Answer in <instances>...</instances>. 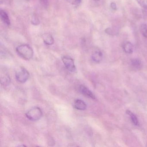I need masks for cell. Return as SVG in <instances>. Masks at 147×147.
I'll use <instances>...</instances> for the list:
<instances>
[{"label": "cell", "instance_id": "obj_12", "mask_svg": "<svg viewBox=\"0 0 147 147\" xmlns=\"http://www.w3.org/2000/svg\"><path fill=\"white\" fill-rule=\"evenodd\" d=\"M140 31L142 36L144 38H147V25L146 24H141L140 26Z\"/></svg>", "mask_w": 147, "mask_h": 147}, {"label": "cell", "instance_id": "obj_2", "mask_svg": "<svg viewBox=\"0 0 147 147\" xmlns=\"http://www.w3.org/2000/svg\"><path fill=\"white\" fill-rule=\"evenodd\" d=\"M26 117L30 120L37 121L40 119L42 116V112L41 109L38 107H35L29 110L26 114Z\"/></svg>", "mask_w": 147, "mask_h": 147}, {"label": "cell", "instance_id": "obj_11", "mask_svg": "<svg viewBox=\"0 0 147 147\" xmlns=\"http://www.w3.org/2000/svg\"><path fill=\"white\" fill-rule=\"evenodd\" d=\"M131 65L134 69L136 70L141 69L142 66L141 61L138 59H132L131 61Z\"/></svg>", "mask_w": 147, "mask_h": 147}, {"label": "cell", "instance_id": "obj_9", "mask_svg": "<svg viewBox=\"0 0 147 147\" xmlns=\"http://www.w3.org/2000/svg\"><path fill=\"white\" fill-rule=\"evenodd\" d=\"M0 15H1V20H2L3 23L7 25H10L11 23H10V19L7 13L4 10H1L0 12Z\"/></svg>", "mask_w": 147, "mask_h": 147}, {"label": "cell", "instance_id": "obj_17", "mask_svg": "<svg viewBox=\"0 0 147 147\" xmlns=\"http://www.w3.org/2000/svg\"><path fill=\"white\" fill-rule=\"evenodd\" d=\"M105 31L106 33H107V34H108V35H114L115 33V32H113L115 31L113 30L112 28H107V29H106Z\"/></svg>", "mask_w": 147, "mask_h": 147}, {"label": "cell", "instance_id": "obj_1", "mask_svg": "<svg viewBox=\"0 0 147 147\" xmlns=\"http://www.w3.org/2000/svg\"><path fill=\"white\" fill-rule=\"evenodd\" d=\"M16 51L18 55L24 60H30L33 57V50L27 45H22L18 46Z\"/></svg>", "mask_w": 147, "mask_h": 147}, {"label": "cell", "instance_id": "obj_19", "mask_svg": "<svg viewBox=\"0 0 147 147\" xmlns=\"http://www.w3.org/2000/svg\"><path fill=\"white\" fill-rule=\"evenodd\" d=\"M42 1V3L44 5H46L47 4L48 2V0H40Z\"/></svg>", "mask_w": 147, "mask_h": 147}, {"label": "cell", "instance_id": "obj_20", "mask_svg": "<svg viewBox=\"0 0 147 147\" xmlns=\"http://www.w3.org/2000/svg\"><path fill=\"white\" fill-rule=\"evenodd\" d=\"M93 1H100V0H93Z\"/></svg>", "mask_w": 147, "mask_h": 147}, {"label": "cell", "instance_id": "obj_6", "mask_svg": "<svg viewBox=\"0 0 147 147\" xmlns=\"http://www.w3.org/2000/svg\"><path fill=\"white\" fill-rule=\"evenodd\" d=\"M74 107L76 109L80 111H84L87 108L86 104L80 99H76L74 103Z\"/></svg>", "mask_w": 147, "mask_h": 147}, {"label": "cell", "instance_id": "obj_16", "mask_svg": "<svg viewBox=\"0 0 147 147\" xmlns=\"http://www.w3.org/2000/svg\"><path fill=\"white\" fill-rule=\"evenodd\" d=\"M67 1L73 5H77L81 2L82 0H67Z\"/></svg>", "mask_w": 147, "mask_h": 147}, {"label": "cell", "instance_id": "obj_7", "mask_svg": "<svg viewBox=\"0 0 147 147\" xmlns=\"http://www.w3.org/2000/svg\"><path fill=\"white\" fill-rule=\"evenodd\" d=\"M42 38L44 42L46 45H52L54 44V42H55L52 35H51L49 33H45V34H44L42 36Z\"/></svg>", "mask_w": 147, "mask_h": 147}, {"label": "cell", "instance_id": "obj_18", "mask_svg": "<svg viewBox=\"0 0 147 147\" xmlns=\"http://www.w3.org/2000/svg\"><path fill=\"white\" fill-rule=\"evenodd\" d=\"M110 6H111V8L113 10H115V11L117 10V5H116L115 2H112Z\"/></svg>", "mask_w": 147, "mask_h": 147}, {"label": "cell", "instance_id": "obj_14", "mask_svg": "<svg viewBox=\"0 0 147 147\" xmlns=\"http://www.w3.org/2000/svg\"><path fill=\"white\" fill-rule=\"evenodd\" d=\"M1 84L4 86H7L10 84L11 82L10 77L8 75L5 76L1 78Z\"/></svg>", "mask_w": 147, "mask_h": 147}, {"label": "cell", "instance_id": "obj_10", "mask_svg": "<svg viewBox=\"0 0 147 147\" xmlns=\"http://www.w3.org/2000/svg\"><path fill=\"white\" fill-rule=\"evenodd\" d=\"M92 58L93 61L95 62H100L103 58V54L100 51H95L92 55Z\"/></svg>", "mask_w": 147, "mask_h": 147}, {"label": "cell", "instance_id": "obj_3", "mask_svg": "<svg viewBox=\"0 0 147 147\" xmlns=\"http://www.w3.org/2000/svg\"><path fill=\"white\" fill-rule=\"evenodd\" d=\"M15 76L18 81L24 83L28 80L30 77V74L25 68L21 67L20 70L16 73Z\"/></svg>", "mask_w": 147, "mask_h": 147}, {"label": "cell", "instance_id": "obj_13", "mask_svg": "<svg viewBox=\"0 0 147 147\" xmlns=\"http://www.w3.org/2000/svg\"><path fill=\"white\" fill-rule=\"evenodd\" d=\"M126 113L130 117L131 119L133 124L136 125H138L139 122H138V119L136 115L130 111H127Z\"/></svg>", "mask_w": 147, "mask_h": 147}, {"label": "cell", "instance_id": "obj_8", "mask_svg": "<svg viewBox=\"0 0 147 147\" xmlns=\"http://www.w3.org/2000/svg\"><path fill=\"white\" fill-rule=\"evenodd\" d=\"M124 51L127 54H131L133 51V45L130 42H126L123 45Z\"/></svg>", "mask_w": 147, "mask_h": 147}, {"label": "cell", "instance_id": "obj_15", "mask_svg": "<svg viewBox=\"0 0 147 147\" xmlns=\"http://www.w3.org/2000/svg\"><path fill=\"white\" fill-rule=\"evenodd\" d=\"M138 4L143 9H147V0H136Z\"/></svg>", "mask_w": 147, "mask_h": 147}, {"label": "cell", "instance_id": "obj_4", "mask_svg": "<svg viewBox=\"0 0 147 147\" xmlns=\"http://www.w3.org/2000/svg\"><path fill=\"white\" fill-rule=\"evenodd\" d=\"M63 62L65 67L71 72L76 71V67L75 65L74 62L72 58L64 56L62 58Z\"/></svg>", "mask_w": 147, "mask_h": 147}, {"label": "cell", "instance_id": "obj_5", "mask_svg": "<svg viewBox=\"0 0 147 147\" xmlns=\"http://www.w3.org/2000/svg\"><path fill=\"white\" fill-rule=\"evenodd\" d=\"M79 90H80V92L86 97L90 98L92 99H96L95 95L92 92V91H90L85 86H83V85L80 86V88H79Z\"/></svg>", "mask_w": 147, "mask_h": 147}]
</instances>
